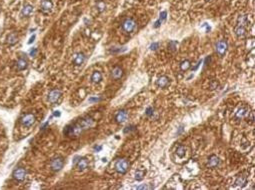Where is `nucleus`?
I'll use <instances>...</instances> for the list:
<instances>
[{
    "instance_id": "18",
    "label": "nucleus",
    "mask_w": 255,
    "mask_h": 190,
    "mask_svg": "<svg viewBox=\"0 0 255 190\" xmlns=\"http://www.w3.org/2000/svg\"><path fill=\"white\" fill-rule=\"evenodd\" d=\"M111 76H112L113 79L118 80L123 76V70L120 67H114L112 69V72H111Z\"/></svg>"
},
{
    "instance_id": "17",
    "label": "nucleus",
    "mask_w": 255,
    "mask_h": 190,
    "mask_svg": "<svg viewBox=\"0 0 255 190\" xmlns=\"http://www.w3.org/2000/svg\"><path fill=\"white\" fill-rule=\"evenodd\" d=\"M247 183V174L243 173V174L239 175L236 180H235V185L239 186V187H243V186Z\"/></svg>"
},
{
    "instance_id": "28",
    "label": "nucleus",
    "mask_w": 255,
    "mask_h": 190,
    "mask_svg": "<svg viewBox=\"0 0 255 190\" xmlns=\"http://www.w3.org/2000/svg\"><path fill=\"white\" fill-rule=\"evenodd\" d=\"M97 8H98V11L102 12L105 10V3L103 1H99L97 3Z\"/></svg>"
},
{
    "instance_id": "8",
    "label": "nucleus",
    "mask_w": 255,
    "mask_h": 190,
    "mask_svg": "<svg viewBox=\"0 0 255 190\" xmlns=\"http://www.w3.org/2000/svg\"><path fill=\"white\" fill-rule=\"evenodd\" d=\"M41 11L44 14H49L51 11H52L53 8V3L51 0H42L41 1V5H40Z\"/></svg>"
},
{
    "instance_id": "37",
    "label": "nucleus",
    "mask_w": 255,
    "mask_h": 190,
    "mask_svg": "<svg viewBox=\"0 0 255 190\" xmlns=\"http://www.w3.org/2000/svg\"><path fill=\"white\" fill-rule=\"evenodd\" d=\"M218 86V83L217 82H213L211 84V89H215L216 87Z\"/></svg>"
},
{
    "instance_id": "25",
    "label": "nucleus",
    "mask_w": 255,
    "mask_h": 190,
    "mask_svg": "<svg viewBox=\"0 0 255 190\" xmlns=\"http://www.w3.org/2000/svg\"><path fill=\"white\" fill-rule=\"evenodd\" d=\"M190 67H191V64L188 60H184L180 63V69L182 70V71H187Z\"/></svg>"
},
{
    "instance_id": "10",
    "label": "nucleus",
    "mask_w": 255,
    "mask_h": 190,
    "mask_svg": "<svg viewBox=\"0 0 255 190\" xmlns=\"http://www.w3.org/2000/svg\"><path fill=\"white\" fill-rule=\"evenodd\" d=\"M79 123L83 128V130H87V129H90V128L94 125V120L92 119L91 117H85V118H82L80 121H79Z\"/></svg>"
},
{
    "instance_id": "12",
    "label": "nucleus",
    "mask_w": 255,
    "mask_h": 190,
    "mask_svg": "<svg viewBox=\"0 0 255 190\" xmlns=\"http://www.w3.org/2000/svg\"><path fill=\"white\" fill-rule=\"evenodd\" d=\"M85 58L86 57L84 55V53H82V52L76 53L74 57H73V63H74L76 66H80L85 62Z\"/></svg>"
},
{
    "instance_id": "21",
    "label": "nucleus",
    "mask_w": 255,
    "mask_h": 190,
    "mask_svg": "<svg viewBox=\"0 0 255 190\" xmlns=\"http://www.w3.org/2000/svg\"><path fill=\"white\" fill-rule=\"evenodd\" d=\"M102 80V74L99 71H94L91 75V81L93 83H99Z\"/></svg>"
},
{
    "instance_id": "24",
    "label": "nucleus",
    "mask_w": 255,
    "mask_h": 190,
    "mask_svg": "<svg viewBox=\"0 0 255 190\" xmlns=\"http://www.w3.org/2000/svg\"><path fill=\"white\" fill-rule=\"evenodd\" d=\"M18 41V38H17V35L15 33H11L8 35V38H7V43L9 45H14Z\"/></svg>"
},
{
    "instance_id": "30",
    "label": "nucleus",
    "mask_w": 255,
    "mask_h": 190,
    "mask_svg": "<svg viewBox=\"0 0 255 190\" xmlns=\"http://www.w3.org/2000/svg\"><path fill=\"white\" fill-rule=\"evenodd\" d=\"M176 45H177L176 41H170L169 44H168V48H170L171 50H175V48H176Z\"/></svg>"
},
{
    "instance_id": "42",
    "label": "nucleus",
    "mask_w": 255,
    "mask_h": 190,
    "mask_svg": "<svg viewBox=\"0 0 255 190\" xmlns=\"http://www.w3.org/2000/svg\"><path fill=\"white\" fill-rule=\"evenodd\" d=\"M207 1H209V0H207Z\"/></svg>"
},
{
    "instance_id": "35",
    "label": "nucleus",
    "mask_w": 255,
    "mask_h": 190,
    "mask_svg": "<svg viewBox=\"0 0 255 190\" xmlns=\"http://www.w3.org/2000/svg\"><path fill=\"white\" fill-rule=\"evenodd\" d=\"M54 116H56V117H59L60 115H61V113H60V111L58 110H56V111H54V113H53Z\"/></svg>"
},
{
    "instance_id": "36",
    "label": "nucleus",
    "mask_w": 255,
    "mask_h": 190,
    "mask_svg": "<svg viewBox=\"0 0 255 190\" xmlns=\"http://www.w3.org/2000/svg\"><path fill=\"white\" fill-rule=\"evenodd\" d=\"M79 158H80V156H75L74 157V159H73V164H74V165H75L76 163H77V161L79 160Z\"/></svg>"
},
{
    "instance_id": "11",
    "label": "nucleus",
    "mask_w": 255,
    "mask_h": 190,
    "mask_svg": "<svg viewBox=\"0 0 255 190\" xmlns=\"http://www.w3.org/2000/svg\"><path fill=\"white\" fill-rule=\"evenodd\" d=\"M127 118H128V113L126 110H120L115 115V121L117 123H124L127 120Z\"/></svg>"
},
{
    "instance_id": "34",
    "label": "nucleus",
    "mask_w": 255,
    "mask_h": 190,
    "mask_svg": "<svg viewBox=\"0 0 255 190\" xmlns=\"http://www.w3.org/2000/svg\"><path fill=\"white\" fill-rule=\"evenodd\" d=\"M36 53H37V49H36V48H33V49L30 51V56L34 57L35 55H36Z\"/></svg>"
},
{
    "instance_id": "40",
    "label": "nucleus",
    "mask_w": 255,
    "mask_h": 190,
    "mask_svg": "<svg viewBox=\"0 0 255 190\" xmlns=\"http://www.w3.org/2000/svg\"><path fill=\"white\" fill-rule=\"evenodd\" d=\"M99 98H89V102H93V101H98Z\"/></svg>"
},
{
    "instance_id": "15",
    "label": "nucleus",
    "mask_w": 255,
    "mask_h": 190,
    "mask_svg": "<svg viewBox=\"0 0 255 190\" xmlns=\"http://www.w3.org/2000/svg\"><path fill=\"white\" fill-rule=\"evenodd\" d=\"M75 165H76V168H77L79 171H83V170H85L88 167V161L86 158H82V157H80Z\"/></svg>"
},
{
    "instance_id": "27",
    "label": "nucleus",
    "mask_w": 255,
    "mask_h": 190,
    "mask_svg": "<svg viewBox=\"0 0 255 190\" xmlns=\"http://www.w3.org/2000/svg\"><path fill=\"white\" fill-rule=\"evenodd\" d=\"M145 114H146V116H148V117H153V116H154V114H155V110H154V108H152V107H148L147 109H146Z\"/></svg>"
},
{
    "instance_id": "39",
    "label": "nucleus",
    "mask_w": 255,
    "mask_h": 190,
    "mask_svg": "<svg viewBox=\"0 0 255 190\" xmlns=\"http://www.w3.org/2000/svg\"><path fill=\"white\" fill-rule=\"evenodd\" d=\"M101 149H102V146H97V145L94 146V150L95 151H100Z\"/></svg>"
},
{
    "instance_id": "13",
    "label": "nucleus",
    "mask_w": 255,
    "mask_h": 190,
    "mask_svg": "<svg viewBox=\"0 0 255 190\" xmlns=\"http://www.w3.org/2000/svg\"><path fill=\"white\" fill-rule=\"evenodd\" d=\"M248 111H249V109H248L247 106L240 107L237 110L236 113H235V119H237V120H241V119H243L248 114Z\"/></svg>"
},
{
    "instance_id": "38",
    "label": "nucleus",
    "mask_w": 255,
    "mask_h": 190,
    "mask_svg": "<svg viewBox=\"0 0 255 190\" xmlns=\"http://www.w3.org/2000/svg\"><path fill=\"white\" fill-rule=\"evenodd\" d=\"M34 39H35V35H33V36H31L30 37V39H29V41H28V44H31L34 41Z\"/></svg>"
},
{
    "instance_id": "4",
    "label": "nucleus",
    "mask_w": 255,
    "mask_h": 190,
    "mask_svg": "<svg viewBox=\"0 0 255 190\" xmlns=\"http://www.w3.org/2000/svg\"><path fill=\"white\" fill-rule=\"evenodd\" d=\"M26 175H27V172L26 170L24 168H22V167H19V168H16L12 173V177H13L14 180H16V181H23L26 178Z\"/></svg>"
},
{
    "instance_id": "5",
    "label": "nucleus",
    "mask_w": 255,
    "mask_h": 190,
    "mask_svg": "<svg viewBox=\"0 0 255 190\" xmlns=\"http://www.w3.org/2000/svg\"><path fill=\"white\" fill-rule=\"evenodd\" d=\"M227 48H228V44L227 41L222 39L220 41H218L217 44H216V52L220 57H223L227 52Z\"/></svg>"
},
{
    "instance_id": "20",
    "label": "nucleus",
    "mask_w": 255,
    "mask_h": 190,
    "mask_svg": "<svg viewBox=\"0 0 255 190\" xmlns=\"http://www.w3.org/2000/svg\"><path fill=\"white\" fill-rule=\"evenodd\" d=\"M234 32L238 37H244L245 35H246V29H245V27L240 26V25H236V26H235Z\"/></svg>"
},
{
    "instance_id": "31",
    "label": "nucleus",
    "mask_w": 255,
    "mask_h": 190,
    "mask_svg": "<svg viewBox=\"0 0 255 190\" xmlns=\"http://www.w3.org/2000/svg\"><path fill=\"white\" fill-rule=\"evenodd\" d=\"M132 130H135L134 125H130V126H127L125 129H124V133H128V132H131Z\"/></svg>"
},
{
    "instance_id": "9",
    "label": "nucleus",
    "mask_w": 255,
    "mask_h": 190,
    "mask_svg": "<svg viewBox=\"0 0 255 190\" xmlns=\"http://www.w3.org/2000/svg\"><path fill=\"white\" fill-rule=\"evenodd\" d=\"M221 164V160L218 156L216 155H211L209 157L208 162H207V167L209 168H216Z\"/></svg>"
},
{
    "instance_id": "19",
    "label": "nucleus",
    "mask_w": 255,
    "mask_h": 190,
    "mask_svg": "<svg viewBox=\"0 0 255 190\" xmlns=\"http://www.w3.org/2000/svg\"><path fill=\"white\" fill-rule=\"evenodd\" d=\"M27 66H28V64H27V60L26 59H24V58H22V57H20V58L17 60L16 67H17V69L19 70V71L25 70V69L27 68Z\"/></svg>"
},
{
    "instance_id": "23",
    "label": "nucleus",
    "mask_w": 255,
    "mask_h": 190,
    "mask_svg": "<svg viewBox=\"0 0 255 190\" xmlns=\"http://www.w3.org/2000/svg\"><path fill=\"white\" fill-rule=\"evenodd\" d=\"M176 154H177V156H179L180 158H182V157L185 156V153H186V148L184 145H179L177 148H176Z\"/></svg>"
},
{
    "instance_id": "33",
    "label": "nucleus",
    "mask_w": 255,
    "mask_h": 190,
    "mask_svg": "<svg viewBox=\"0 0 255 190\" xmlns=\"http://www.w3.org/2000/svg\"><path fill=\"white\" fill-rule=\"evenodd\" d=\"M152 187H149L148 185H146V184H144V185H140V186H137V189H151Z\"/></svg>"
},
{
    "instance_id": "3",
    "label": "nucleus",
    "mask_w": 255,
    "mask_h": 190,
    "mask_svg": "<svg viewBox=\"0 0 255 190\" xmlns=\"http://www.w3.org/2000/svg\"><path fill=\"white\" fill-rule=\"evenodd\" d=\"M63 166H64V160L62 157H55L50 162V168L53 171H59L63 168Z\"/></svg>"
},
{
    "instance_id": "16",
    "label": "nucleus",
    "mask_w": 255,
    "mask_h": 190,
    "mask_svg": "<svg viewBox=\"0 0 255 190\" xmlns=\"http://www.w3.org/2000/svg\"><path fill=\"white\" fill-rule=\"evenodd\" d=\"M33 12V6L31 4H25L21 10V16L22 17H28L32 14Z\"/></svg>"
},
{
    "instance_id": "26",
    "label": "nucleus",
    "mask_w": 255,
    "mask_h": 190,
    "mask_svg": "<svg viewBox=\"0 0 255 190\" xmlns=\"http://www.w3.org/2000/svg\"><path fill=\"white\" fill-rule=\"evenodd\" d=\"M144 176H145L144 170H137V171L135 172V179L137 180V181H141V180H143Z\"/></svg>"
},
{
    "instance_id": "29",
    "label": "nucleus",
    "mask_w": 255,
    "mask_h": 190,
    "mask_svg": "<svg viewBox=\"0 0 255 190\" xmlns=\"http://www.w3.org/2000/svg\"><path fill=\"white\" fill-rule=\"evenodd\" d=\"M167 17V12L166 11H162L160 15H159V20H160L161 22H163L165 19H166Z\"/></svg>"
},
{
    "instance_id": "6",
    "label": "nucleus",
    "mask_w": 255,
    "mask_h": 190,
    "mask_svg": "<svg viewBox=\"0 0 255 190\" xmlns=\"http://www.w3.org/2000/svg\"><path fill=\"white\" fill-rule=\"evenodd\" d=\"M35 120H36V118H35L34 115L31 113H28V114H25L24 116L20 119V122L25 127H31L35 123Z\"/></svg>"
},
{
    "instance_id": "41",
    "label": "nucleus",
    "mask_w": 255,
    "mask_h": 190,
    "mask_svg": "<svg viewBox=\"0 0 255 190\" xmlns=\"http://www.w3.org/2000/svg\"><path fill=\"white\" fill-rule=\"evenodd\" d=\"M208 61L210 62V57H207V58L205 59V65H207V64H208Z\"/></svg>"
},
{
    "instance_id": "32",
    "label": "nucleus",
    "mask_w": 255,
    "mask_h": 190,
    "mask_svg": "<svg viewBox=\"0 0 255 190\" xmlns=\"http://www.w3.org/2000/svg\"><path fill=\"white\" fill-rule=\"evenodd\" d=\"M158 47H159V43L158 42H154V43H152L150 45V49L151 50H156Z\"/></svg>"
},
{
    "instance_id": "7",
    "label": "nucleus",
    "mask_w": 255,
    "mask_h": 190,
    "mask_svg": "<svg viewBox=\"0 0 255 190\" xmlns=\"http://www.w3.org/2000/svg\"><path fill=\"white\" fill-rule=\"evenodd\" d=\"M62 93L59 89H53L51 90L48 94V101L50 103H56L58 102V100L61 98Z\"/></svg>"
},
{
    "instance_id": "1",
    "label": "nucleus",
    "mask_w": 255,
    "mask_h": 190,
    "mask_svg": "<svg viewBox=\"0 0 255 190\" xmlns=\"http://www.w3.org/2000/svg\"><path fill=\"white\" fill-rule=\"evenodd\" d=\"M136 26H137L136 21L133 18L130 17L124 19L122 24H121V27H122L123 31L126 32V33H131V32H133L136 29Z\"/></svg>"
},
{
    "instance_id": "22",
    "label": "nucleus",
    "mask_w": 255,
    "mask_h": 190,
    "mask_svg": "<svg viewBox=\"0 0 255 190\" xmlns=\"http://www.w3.org/2000/svg\"><path fill=\"white\" fill-rule=\"evenodd\" d=\"M237 25H240V26H246L248 24V17L247 15H240L237 19Z\"/></svg>"
},
{
    "instance_id": "2",
    "label": "nucleus",
    "mask_w": 255,
    "mask_h": 190,
    "mask_svg": "<svg viewBox=\"0 0 255 190\" xmlns=\"http://www.w3.org/2000/svg\"><path fill=\"white\" fill-rule=\"evenodd\" d=\"M115 170L120 174H125L127 172V170H128V167H129V163L128 161L126 159H117L116 162H115Z\"/></svg>"
},
{
    "instance_id": "14",
    "label": "nucleus",
    "mask_w": 255,
    "mask_h": 190,
    "mask_svg": "<svg viewBox=\"0 0 255 190\" xmlns=\"http://www.w3.org/2000/svg\"><path fill=\"white\" fill-rule=\"evenodd\" d=\"M157 85H158V87H160V88H166L169 86L170 84V79L168 78L167 76H160L159 78L157 79Z\"/></svg>"
}]
</instances>
